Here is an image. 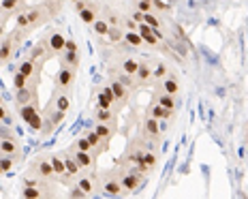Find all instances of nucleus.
<instances>
[{"label":"nucleus","instance_id":"1","mask_svg":"<svg viewBox=\"0 0 248 199\" xmlns=\"http://www.w3.org/2000/svg\"><path fill=\"white\" fill-rule=\"evenodd\" d=\"M51 2L54 0H47V2H41L39 7H24L22 11L15 15V28H22L26 33H32L34 28H39L41 24H45L51 15Z\"/></svg>","mask_w":248,"mask_h":199},{"label":"nucleus","instance_id":"2","mask_svg":"<svg viewBox=\"0 0 248 199\" xmlns=\"http://www.w3.org/2000/svg\"><path fill=\"white\" fill-rule=\"evenodd\" d=\"M99 191L103 197H126L128 193L122 188L120 178H118V169L101 171L99 174Z\"/></svg>","mask_w":248,"mask_h":199},{"label":"nucleus","instance_id":"3","mask_svg":"<svg viewBox=\"0 0 248 199\" xmlns=\"http://www.w3.org/2000/svg\"><path fill=\"white\" fill-rule=\"evenodd\" d=\"M143 152H146V139H141V137L133 139L131 144H128V148L124 150V154L118 159V165H122V167L135 165L143 159Z\"/></svg>","mask_w":248,"mask_h":199},{"label":"nucleus","instance_id":"4","mask_svg":"<svg viewBox=\"0 0 248 199\" xmlns=\"http://www.w3.org/2000/svg\"><path fill=\"white\" fill-rule=\"evenodd\" d=\"M58 60H60V65H66V66H71V69H79V65H81V51H79V43L73 39V36H69L66 39V45H64V51L58 56Z\"/></svg>","mask_w":248,"mask_h":199},{"label":"nucleus","instance_id":"5","mask_svg":"<svg viewBox=\"0 0 248 199\" xmlns=\"http://www.w3.org/2000/svg\"><path fill=\"white\" fill-rule=\"evenodd\" d=\"M30 171H32V174H37V176H41V178H45V180L56 182L54 167H51L49 154H39V156H34L32 163H30Z\"/></svg>","mask_w":248,"mask_h":199},{"label":"nucleus","instance_id":"6","mask_svg":"<svg viewBox=\"0 0 248 199\" xmlns=\"http://www.w3.org/2000/svg\"><path fill=\"white\" fill-rule=\"evenodd\" d=\"M75 69H71V66H66V65H60V69L58 73H56V77H54V88L56 90H71L73 88V83H75Z\"/></svg>","mask_w":248,"mask_h":199},{"label":"nucleus","instance_id":"7","mask_svg":"<svg viewBox=\"0 0 248 199\" xmlns=\"http://www.w3.org/2000/svg\"><path fill=\"white\" fill-rule=\"evenodd\" d=\"M75 184L81 188V191H86L88 195H96V191H99V174L96 171H81L79 176L75 178Z\"/></svg>","mask_w":248,"mask_h":199},{"label":"nucleus","instance_id":"8","mask_svg":"<svg viewBox=\"0 0 248 199\" xmlns=\"http://www.w3.org/2000/svg\"><path fill=\"white\" fill-rule=\"evenodd\" d=\"M37 88H39V83L28 82V86L15 90V103H17L19 107L30 105V103H37L39 101V90H37Z\"/></svg>","mask_w":248,"mask_h":199},{"label":"nucleus","instance_id":"9","mask_svg":"<svg viewBox=\"0 0 248 199\" xmlns=\"http://www.w3.org/2000/svg\"><path fill=\"white\" fill-rule=\"evenodd\" d=\"M47 39V50H49V56L54 58V56H60L62 51H64V45H66V36L62 30H51V33L45 36Z\"/></svg>","mask_w":248,"mask_h":199},{"label":"nucleus","instance_id":"10","mask_svg":"<svg viewBox=\"0 0 248 199\" xmlns=\"http://www.w3.org/2000/svg\"><path fill=\"white\" fill-rule=\"evenodd\" d=\"M141 133H143V137H146V139L161 141V137H163L161 120H156L154 116H148V114H146V118H143V122H141Z\"/></svg>","mask_w":248,"mask_h":199},{"label":"nucleus","instance_id":"11","mask_svg":"<svg viewBox=\"0 0 248 199\" xmlns=\"http://www.w3.org/2000/svg\"><path fill=\"white\" fill-rule=\"evenodd\" d=\"M26 7V0H0V22L7 24Z\"/></svg>","mask_w":248,"mask_h":199},{"label":"nucleus","instance_id":"12","mask_svg":"<svg viewBox=\"0 0 248 199\" xmlns=\"http://www.w3.org/2000/svg\"><path fill=\"white\" fill-rule=\"evenodd\" d=\"M118 178H120V184L122 188L128 193V195H133V193H137L139 188H141V178L135 176V174H131L128 169H118Z\"/></svg>","mask_w":248,"mask_h":199},{"label":"nucleus","instance_id":"13","mask_svg":"<svg viewBox=\"0 0 248 199\" xmlns=\"http://www.w3.org/2000/svg\"><path fill=\"white\" fill-rule=\"evenodd\" d=\"M111 86L113 90V97H116V105L118 109H122L124 105H128V101H131V88H126L122 82H118L116 77H111L109 82H107Z\"/></svg>","mask_w":248,"mask_h":199},{"label":"nucleus","instance_id":"14","mask_svg":"<svg viewBox=\"0 0 248 199\" xmlns=\"http://www.w3.org/2000/svg\"><path fill=\"white\" fill-rule=\"evenodd\" d=\"M69 150L73 152L75 161L81 167V171H96V161H99V156H96L94 152H86V150H73V148H69Z\"/></svg>","mask_w":248,"mask_h":199},{"label":"nucleus","instance_id":"15","mask_svg":"<svg viewBox=\"0 0 248 199\" xmlns=\"http://www.w3.org/2000/svg\"><path fill=\"white\" fill-rule=\"evenodd\" d=\"M158 92H165V94H171V97H178L180 94V77L175 75L173 71H169V75L161 80L158 83H154Z\"/></svg>","mask_w":248,"mask_h":199},{"label":"nucleus","instance_id":"16","mask_svg":"<svg viewBox=\"0 0 248 199\" xmlns=\"http://www.w3.org/2000/svg\"><path fill=\"white\" fill-rule=\"evenodd\" d=\"M135 82H137V88L152 86V62L150 60H139V66H137V73H135Z\"/></svg>","mask_w":248,"mask_h":199},{"label":"nucleus","instance_id":"17","mask_svg":"<svg viewBox=\"0 0 248 199\" xmlns=\"http://www.w3.org/2000/svg\"><path fill=\"white\" fill-rule=\"evenodd\" d=\"M49 105L56 107V109H60V112H69L71 105H73V97H71L69 90H54Z\"/></svg>","mask_w":248,"mask_h":199},{"label":"nucleus","instance_id":"18","mask_svg":"<svg viewBox=\"0 0 248 199\" xmlns=\"http://www.w3.org/2000/svg\"><path fill=\"white\" fill-rule=\"evenodd\" d=\"M28 58L30 60H34V62H41V65H45L51 56H49V50H47V39H39V43H34V47L30 50V54H28Z\"/></svg>","mask_w":248,"mask_h":199},{"label":"nucleus","instance_id":"19","mask_svg":"<svg viewBox=\"0 0 248 199\" xmlns=\"http://www.w3.org/2000/svg\"><path fill=\"white\" fill-rule=\"evenodd\" d=\"M86 137H88V141H90L92 152H94L96 156H101L103 152H107V150H109V141L103 139L94 129H88V131H86Z\"/></svg>","mask_w":248,"mask_h":199},{"label":"nucleus","instance_id":"20","mask_svg":"<svg viewBox=\"0 0 248 199\" xmlns=\"http://www.w3.org/2000/svg\"><path fill=\"white\" fill-rule=\"evenodd\" d=\"M139 167V171H141V176H148L150 171H154V167L158 165V152L156 150H146L143 152V159L135 163Z\"/></svg>","mask_w":248,"mask_h":199},{"label":"nucleus","instance_id":"21","mask_svg":"<svg viewBox=\"0 0 248 199\" xmlns=\"http://www.w3.org/2000/svg\"><path fill=\"white\" fill-rule=\"evenodd\" d=\"M99 15H101V4L92 2V0L86 4L84 9H81V11H77V17H79L84 24H88V26L94 24V19L99 17Z\"/></svg>","mask_w":248,"mask_h":199},{"label":"nucleus","instance_id":"22","mask_svg":"<svg viewBox=\"0 0 248 199\" xmlns=\"http://www.w3.org/2000/svg\"><path fill=\"white\" fill-rule=\"evenodd\" d=\"M60 152H62V159H64L66 174H69V178L75 182V178L81 174V167H79V163L75 161V156H73V152H71L69 148H66V150H60Z\"/></svg>","mask_w":248,"mask_h":199},{"label":"nucleus","instance_id":"23","mask_svg":"<svg viewBox=\"0 0 248 199\" xmlns=\"http://www.w3.org/2000/svg\"><path fill=\"white\" fill-rule=\"evenodd\" d=\"M137 33L141 34L143 45H148V47H158V43H161V39L154 34V28H152V26H148L146 22L137 24Z\"/></svg>","mask_w":248,"mask_h":199},{"label":"nucleus","instance_id":"24","mask_svg":"<svg viewBox=\"0 0 248 199\" xmlns=\"http://www.w3.org/2000/svg\"><path fill=\"white\" fill-rule=\"evenodd\" d=\"M92 120H94V122H111V124H118V112H116V109H111V107H94Z\"/></svg>","mask_w":248,"mask_h":199},{"label":"nucleus","instance_id":"25","mask_svg":"<svg viewBox=\"0 0 248 199\" xmlns=\"http://www.w3.org/2000/svg\"><path fill=\"white\" fill-rule=\"evenodd\" d=\"M146 114H148V116H154L156 120H167V122H169V120H173V116H175V112H171V109H165L163 105H158L156 101L150 103L148 109H146Z\"/></svg>","mask_w":248,"mask_h":199},{"label":"nucleus","instance_id":"26","mask_svg":"<svg viewBox=\"0 0 248 199\" xmlns=\"http://www.w3.org/2000/svg\"><path fill=\"white\" fill-rule=\"evenodd\" d=\"M137 66H139V60L126 54V56H120V58H118V65L113 66V69H116V71H124V73H128V75H135Z\"/></svg>","mask_w":248,"mask_h":199},{"label":"nucleus","instance_id":"27","mask_svg":"<svg viewBox=\"0 0 248 199\" xmlns=\"http://www.w3.org/2000/svg\"><path fill=\"white\" fill-rule=\"evenodd\" d=\"M92 122H94V120H92ZM92 129H94L105 141H109V144H111L113 135H116V131H118V124H111V122H94V124H92Z\"/></svg>","mask_w":248,"mask_h":199},{"label":"nucleus","instance_id":"28","mask_svg":"<svg viewBox=\"0 0 248 199\" xmlns=\"http://www.w3.org/2000/svg\"><path fill=\"white\" fill-rule=\"evenodd\" d=\"M0 154H22L17 137H0Z\"/></svg>","mask_w":248,"mask_h":199},{"label":"nucleus","instance_id":"29","mask_svg":"<svg viewBox=\"0 0 248 199\" xmlns=\"http://www.w3.org/2000/svg\"><path fill=\"white\" fill-rule=\"evenodd\" d=\"M154 101H156L158 105H163L165 109H171V112H178V107H180L178 97H171V94H165V92H158V90H156Z\"/></svg>","mask_w":248,"mask_h":199},{"label":"nucleus","instance_id":"30","mask_svg":"<svg viewBox=\"0 0 248 199\" xmlns=\"http://www.w3.org/2000/svg\"><path fill=\"white\" fill-rule=\"evenodd\" d=\"M124 47H131V50H139L143 45V39L137 30H124V39H122Z\"/></svg>","mask_w":248,"mask_h":199},{"label":"nucleus","instance_id":"31","mask_svg":"<svg viewBox=\"0 0 248 199\" xmlns=\"http://www.w3.org/2000/svg\"><path fill=\"white\" fill-rule=\"evenodd\" d=\"M101 15L107 19V24H109V26H122V28H124V15H120L116 9L101 7Z\"/></svg>","mask_w":248,"mask_h":199},{"label":"nucleus","instance_id":"32","mask_svg":"<svg viewBox=\"0 0 248 199\" xmlns=\"http://www.w3.org/2000/svg\"><path fill=\"white\" fill-rule=\"evenodd\" d=\"M169 75V65L165 60H156L152 62V83H158L161 80Z\"/></svg>","mask_w":248,"mask_h":199},{"label":"nucleus","instance_id":"33","mask_svg":"<svg viewBox=\"0 0 248 199\" xmlns=\"http://www.w3.org/2000/svg\"><path fill=\"white\" fill-rule=\"evenodd\" d=\"M45 120H47L49 124H54V127H58L60 122H64V118H66V112H60V109H56V107H51L47 105L45 107Z\"/></svg>","mask_w":248,"mask_h":199},{"label":"nucleus","instance_id":"34","mask_svg":"<svg viewBox=\"0 0 248 199\" xmlns=\"http://www.w3.org/2000/svg\"><path fill=\"white\" fill-rule=\"evenodd\" d=\"M19 195L24 199H43V197H51V193H45V188L39 186H22Z\"/></svg>","mask_w":248,"mask_h":199},{"label":"nucleus","instance_id":"35","mask_svg":"<svg viewBox=\"0 0 248 199\" xmlns=\"http://www.w3.org/2000/svg\"><path fill=\"white\" fill-rule=\"evenodd\" d=\"M111 77H116V80H118V82H122L126 88H131V92H135V90H137L135 75H128V73H124V71H116V69H111Z\"/></svg>","mask_w":248,"mask_h":199},{"label":"nucleus","instance_id":"36","mask_svg":"<svg viewBox=\"0 0 248 199\" xmlns=\"http://www.w3.org/2000/svg\"><path fill=\"white\" fill-rule=\"evenodd\" d=\"M105 39H107V43H109V45H120L122 39H124V28H122V26H109Z\"/></svg>","mask_w":248,"mask_h":199},{"label":"nucleus","instance_id":"37","mask_svg":"<svg viewBox=\"0 0 248 199\" xmlns=\"http://www.w3.org/2000/svg\"><path fill=\"white\" fill-rule=\"evenodd\" d=\"M17 161H22V154H0V167L4 169V174L13 171V167L17 165Z\"/></svg>","mask_w":248,"mask_h":199},{"label":"nucleus","instance_id":"38","mask_svg":"<svg viewBox=\"0 0 248 199\" xmlns=\"http://www.w3.org/2000/svg\"><path fill=\"white\" fill-rule=\"evenodd\" d=\"M92 30H94L96 36H103V39H105L107 30H109V24H107V19L103 17V15H99V17L94 19V24H92Z\"/></svg>","mask_w":248,"mask_h":199},{"label":"nucleus","instance_id":"39","mask_svg":"<svg viewBox=\"0 0 248 199\" xmlns=\"http://www.w3.org/2000/svg\"><path fill=\"white\" fill-rule=\"evenodd\" d=\"M143 22H146L148 26H152V28H161L163 30V17L161 15H156V11H152V13H143Z\"/></svg>","mask_w":248,"mask_h":199},{"label":"nucleus","instance_id":"40","mask_svg":"<svg viewBox=\"0 0 248 199\" xmlns=\"http://www.w3.org/2000/svg\"><path fill=\"white\" fill-rule=\"evenodd\" d=\"M69 148H73V150H86V152H92V146H90V141H88L86 133H84V135H79V137H75V139H73V144H71Z\"/></svg>","mask_w":248,"mask_h":199},{"label":"nucleus","instance_id":"41","mask_svg":"<svg viewBox=\"0 0 248 199\" xmlns=\"http://www.w3.org/2000/svg\"><path fill=\"white\" fill-rule=\"evenodd\" d=\"M66 197H69V199H86V197H90V195H88L86 191H81V188L73 182V184L69 186V191H66Z\"/></svg>","mask_w":248,"mask_h":199},{"label":"nucleus","instance_id":"42","mask_svg":"<svg viewBox=\"0 0 248 199\" xmlns=\"http://www.w3.org/2000/svg\"><path fill=\"white\" fill-rule=\"evenodd\" d=\"M28 77H26L24 75V73H19L17 69H15L13 71V88H15V90H19V88H24V86H28Z\"/></svg>","mask_w":248,"mask_h":199},{"label":"nucleus","instance_id":"43","mask_svg":"<svg viewBox=\"0 0 248 199\" xmlns=\"http://www.w3.org/2000/svg\"><path fill=\"white\" fill-rule=\"evenodd\" d=\"M99 92H101L103 97L107 99V101L111 103V105H113V109H116V112H120V109H118V105H116V97H113V90H111V86H109V83H105V86H103Z\"/></svg>","mask_w":248,"mask_h":199},{"label":"nucleus","instance_id":"44","mask_svg":"<svg viewBox=\"0 0 248 199\" xmlns=\"http://www.w3.org/2000/svg\"><path fill=\"white\" fill-rule=\"evenodd\" d=\"M28 127L34 131V133H41V129H43V116H39V114H34V116L28 118Z\"/></svg>","mask_w":248,"mask_h":199},{"label":"nucleus","instance_id":"45","mask_svg":"<svg viewBox=\"0 0 248 199\" xmlns=\"http://www.w3.org/2000/svg\"><path fill=\"white\" fill-rule=\"evenodd\" d=\"M0 137H15V133H13L11 124L0 122Z\"/></svg>","mask_w":248,"mask_h":199},{"label":"nucleus","instance_id":"46","mask_svg":"<svg viewBox=\"0 0 248 199\" xmlns=\"http://www.w3.org/2000/svg\"><path fill=\"white\" fill-rule=\"evenodd\" d=\"M0 122L11 124V116H9V107L7 105H0Z\"/></svg>","mask_w":248,"mask_h":199},{"label":"nucleus","instance_id":"47","mask_svg":"<svg viewBox=\"0 0 248 199\" xmlns=\"http://www.w3.org/2000/svg\"><path fill=\"white\" fill-rule=\"evenodd\" d=\"M128 17H131L133 22H137V24H141V22H143V13L139 11V9H133V11L128 13Z\"/></svg>","mask_w":248,"mask_h":199},{"label":"nucleus","instance_id":"48","mask_svg":"<svg viewBox=\"0 0 248 199\" xmlns=\"http://www.w3.org/2000/svg\"><path fill=\"white\" fill-rule=\"evenodd\" d=\"M152 4H154V11H156V9L158 11H169V9H171L167 2H163V0H152Z\"/></svg>","mask_w":248,"mask_h":199},{"label":"nucleus","instance_id":"49","mask_svg":"<svg viewBox=\"0 0 248 199\" xmlns=\"http://www.w3.org/2000/svg\"><path fill=\"white\" fill-rule=\"evenodd\" d=\"M88 2H90V0H75V9H77V11H81Z\"/></svg>","mask_w":248,"mask_h":199},{"label":"nucleus","instance_id":"50","mask_svg":"<svg viewBox=\"0 0 248 199\" xmlns=\"http://www.w3.org/2000/svg\"><path fill=\"white\" fill-rule=\"evenodd\" d=\"M4 36V22H0V39Z\"/></svg>","mask_w":248,"mask_h":199},{"label":"nucleus","instance_id":"51","mask_svg":"<svg viewBox=\"0 0 248 199\" xmlns=\"http://www.w3.org/2000/svg\"><path fill=\"white\" fill-rule=\"evenodd\" d=\"M0 105H4V97H2V94H0Z\"/></svg>","mask_w":248,"mask_h":199},{"label":"nucleus","instance_id":"52","mask_svg":"<svg viewBox=\"0 0 248 199\" xmlns=\"http://www.w3.org/2000/svg\"><path fill=\"white\" fill-rule=\"evenodd\" d=\"M0 176H4V169H2V167H0Z\"/></svg>","mask_w":248,"mask_h":199},{"label":"nucleus","instance_id":"53","mask_svg":"<svg viewBox=\"0 0 248 199\" xmlns=\"http://www.w3.org/2000/svg\"><path fill=\"white\" fill-rule=\"evenodd\" d=\"M246 141H248V127H246Z\"/></svg>","mask_w":248,"mask_h":199}]
</instances>
